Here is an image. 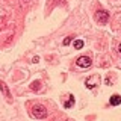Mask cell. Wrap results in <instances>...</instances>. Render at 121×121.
Instances as JSON below:
<instances>
[{
	"instance_id": "6da1fadb",
	"label": "cell",
	"mask_w": 121,
	"mask_h": 121,
	"mask_svg": "<svg viewBox=\"0 0 121 121\" xmlns=\"http://www.w3.org/2000/svg\"><path fill=\"white\" fill-rule=\"evenodd\" d=\"M30 113H32L33 118L43 120V118H45V117H47V109H45L43 104H35L32 109H30Z\"/></svg>"
},
{
	"instance_id": "7a4b0ae2",
	"label": "cell",
	"mask_w": 121,
	"mask_h": 121,
	"mask_svg": "<svg viewBox=\"0 0 121 121\" xmlns=\"http://www.w3.org/2000/svg\"><path fill=\"white\" fill-rule=\"evenodd\" d=\"M98 83H100V76H98V74H92V76H89V77L85 80V86L88 89H94Z\"/></svg>"
},
{
	"instance_id": "3957f363",
	"label": "cell",
	"mask_w": 121,
	"mask_h": 121,
	"mask_svg": "<svg viewBox=\"0 0 121 121\" xmlns=\"http://www.w3.org/2000/svg\"><path fill=\"white\" fill-rule=\"evenodd\" d=\"M95 20H97V23H100V24H106V23L109 21V12H108V11H104V9L97 11Z\"/></svg>"
},
{
	"instance_id": "277c9868",
	"label": "cell",
	"mask_w": 121,
	"mask_h": 121,
	"mask_svg": "<svg viewBox=\"0 0 121 121\" xmlns=\"http://www.w3.org/2000/svg\"><path fill=\"white\" fill-rule=\"evenodd\" d=\"M91 64H92V60L88 56H80V58H77V60H76V65L80 67V68H88V67H91Z\"/></svg>"
},
{
	"instance_id": "5b68a950",
	"label": "cell",
	"mask_w": 121,
	"mask_h": 121,
	"mask_svg": "<svg viewBox=\"0 0 121 121\" xmlns=\"http://www.w3.org/2000/svg\"><path fill=\"white\" fill-rule=\"evenodd\" d=\"M109 103H111L112 106H118V104H121V95H120V94H113V95L109 98Z\"/></svg>"
},
{
	"instance_id": "8992f818",
	"label": "cell",
	"mask_w": 121,
	"mask_h": 121,
	"mask_svg": "<svg viewBox=\"0 0 121 121\" xmlns=\"http://www.w3.org/2000/svg\"><path fill=\"white\" fill-rule=\"evenodd\" d=\"M0 89H2V92H3V95H5L6 98H11V92H9V89H8V86H6V83L3 82V80H0Z\"/></svg>"
},
{
	"instance_id": "52a82bcc",
	"label": "cell",
	"mask_w": 121,
	"mask_h": 121,
	"mask_svg": "<svg viewBox=\"0 0 121 121\" xmlns=\"http://www.w3.org/2000/svg\"><path fill=\"white\" fill-rule=\"evenodd\" d=\"M73 45H74V48H77V50H80V48H83V45H85V43H83L82 39H76Z\"/></svg>"
},
{
	"instance_id": "ba28073f",
	"label": "cell",
	"mask_w": 121,
	"mask_h": 121,
	"mask_svg": "<svg viewBox=\"0 0 121 121\" xmlns=\"http://www.w3.org/2000/svg\"><path fill=\"white\" fill-rule=\"evenodd\" d=\"M30 88H32L33 91H39L41 89V82H38V80H35L32 83V86H30Z\"/></svg>"
},
{
	"instance_id": "9c48e42d",
	"label": "cell",
	"mask_w": 121,
	"mask_h": 121,
	"mask_svg": "<svg viewBox=\"0 0 121 121\" xmlns=\"http://www.w3.org/2000/svg\"><path fill=\"white\" fill-rule=\"evenodd\" d=\"M73 104H74V98H73V95H70V98H68V101H65V104H64V106H65V108L68 109V108H71Z\"/></svg>"
},
{
	"instance_id": "30bf717a",
	"label": "cell",
	"mask_w": 121,
	"mask_h": 121,
	"mask_svg": "<svg viewBox=\"0 0 121 121\" xmlns=\"http://www.w3.org/2000/svg\"><path fill=\"white\" fill-rule=\"evenodd\" d=\"M70 43H71V36H67L65 39H64V45H68Z\"/></svg>"
},
{
	"instance_id": "8fae6325",
	"label": "cell",
	"mask_w": 121,
	"mask_h": 121,
	"mask_svg": "<svg viewBox=\"0 0 121 121\" xmlns=\"http://www.w3.org/2000/svg\"><path fill=\"white\" fill-rule=\"evenodd\" d=\"M38 60H39V58H38V56H35V58H33V59H32V62H35V64H36V62H38Z\"/></svg>"
},
{
	"instance_id": "7c38bea8",
	"label": "cell",
	"mask_w": 121,
	"mask_h": 121,
	"mask_svg": "<svg viewBox=\"0 0 121 121\" xmlns=\"http://www.w3.org/2000/svg\"><path fill=\"white\" fill-rule=\"evenodd\" d=\"M118 50H120V53H121V44H120V45H118Z\"/></svg>"
}]
</instances>
